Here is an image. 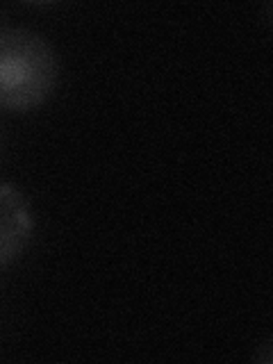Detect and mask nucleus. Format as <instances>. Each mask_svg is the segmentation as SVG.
Returning a JSON list of instances; mask_svg holds the SVG:
<instances>
[{"mask_svg":"<svg viewBox=\"0 0 273 364\" xmlns=\"http://www.w3.org/2000/svg\"><path fill=\"white\" fill-rule=\"evenodd\" d=\"M57 53L37 30L0 26V107L28 112L50 96L57 82Z\"/></svg>","mask_w":273,"mask_h":364,"instance_id":"f257e3e1","label":"nucleus"},{"mask_svg":"<svg viewBox=\"0 0 273 364\" xmlns=\"http://www.w3.org/2000/svg\"><path fill=\"white\" fill-rule=\"evenodd\" d=\"M32 235V212L26 196L9 182H0V267L16 259Z\"/></svg>","mask_w":273,"mask_h":364,"instance_id":"f03ea898","label":"nucleus"}]
</instances>
